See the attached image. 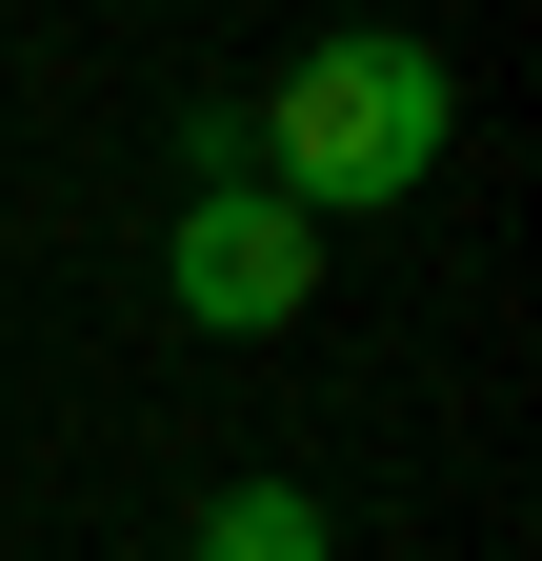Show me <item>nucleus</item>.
Segmentation results:
<instances>
[{
    "label": "nucleus",
    "instance_id": "obj_3",
    "mask_svg": "<svg viewBox=\"0 0 542 561\" xmlns=\"http://www.w3.org/2000/svg\"><path fill=\"white\" fill-rule=\"evenodd\" d=\"M181 561H321V502H302V481H222Z\"/></svg>",
    "mask_w": 542,
    "mask_h": 561
},
{
    "label": "nucleus",
    "instance_id": "obj_2",
    "mask_svg": "<svg viewBox=\"0 0 542 561\" xmlns=\"http://www.w3.org/2000/svg\"><path fill=\"white\" fill-rule=\"evenodd\" d=\"M161 301H181L201 341H282V321L321 301V221H282L261 181H222V201H181V241H161Z\"/></svg>",
    "mask_w": 542,
    "mask_h": 561
},
{
    "label": "nucleus",
    "instance_id": "obj_1",
    "mask_svg": "<svg viewBox=\"0 0 542 561\" xmlns=\"http://www.w3.org/2000/svg\"><path fill=\"white\" fill-rule=\"evenodd\" d=\"M241 121H261V201H282V221H382V201H422V181H442L462 81H442V41L342 21V41H302Z\"/></svg>",
    "mask_w": 542,
    "mask_h": 561
}]
</instances>
